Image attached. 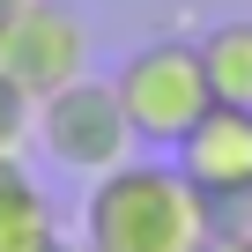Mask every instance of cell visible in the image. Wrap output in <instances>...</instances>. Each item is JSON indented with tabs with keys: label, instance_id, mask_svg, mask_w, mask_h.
I'll list each match as a JSON object with an SVG mask.
<instances>
[{
	"label": "cell",
	"instance_id": "obj_1",
	"mask_svg": "<svg viewBox=\"0 0 252 252\" xmlns=\"http://www.w3.org/2000/svg\"><path fill=\"white\" fill-rule=\"evenodd\" d=\"M215 208L178 163L126 156L104 178H89L82 200V252H208Z\"/></svg>",
	"mask_w": 252,
	"mask_h": 252
},
{
	"label": "cell",
	"instance_id": "obj_2",
	"mask_svg": "<svg viewBox=\"0 0 252 252\" xmlns=\"http://www.w3.org/2000/svg\"><path fill=\"white\" fill-rule=\"evenodd\" d=\"M126 119H134V141H156V149H178L193 126L215 111V89H208V67H200V37H149L119 60L111 74Z\"/></svg>",
	"mask_w": 252,
	"mask_h": 252
},
{
	"label": "cell",
	"instance_id": "obj_3",
	"mask_svg": "<svg viewBox=\"0 0 252 252\" xmlns=\"http://www.w3.org/2000/svg\"><path fill=\"white\" fill-rule=\"evenodd\" d=\"M60 171H82V178H104L111 163L134 156V119H126L119 89L96 82V74H74L67 89L37 96V134H30Z\"/></svg>",
	"mask_w": 252,
	"mask_h": 252
},
{
	"label": "cell",
	"instance_id": "obj_4",
	"mask_svg": "<svg viewBox=\"0 0 252 252\" xmlns=\"http://www.w3.org/2000/svg\"><path fill=\"white\" fill-rule=\"evenodd\" d=\"M0 67H8L30 96L67 89L74 74H89V30L67 0H30V8L0 30Z\"/></svg>",
	"mask_w": 252,
	"mask_h": 252
},
{
	"label": "cell",
	"instance_id": "obj_5",
	"mask_svg": "<svg viewBox=\"0 0 252 252\" xmlns=\"http://www.w3.org/2000/svg\"><path fill=\"white\" fill-rule=\"evenodd\" d=\"M171 156H178V171L200 186L208 208H222V200H252V111L215 104Z\"/></svg>",
	"mask_w": 252,
	"mask_h": 252
},
{
	"label": "cell",
	"instance_id": "obj_6",
	"mask_svg": "<svg viewBox=\"0 0 252 252\" xmlns=\"http://www.w3.org/2000/svg\"><path fill=\"white\" fill-rule=\"evenodd\" d=\"M60 215L45 186L23 171V156H0V252H60Z\"/></svg>",
	"mask_w": 252,
	"mask_h": 252
},
{
	"label": "cell",
	"instance_id": "obj_7",
	"mask_svg": "<svg viewBox=\"0 0 252 252\" xmlns=\"http://www.w3.org/2000/svg\"><path fill=\"white\" fill-rule=\"evenodd\" d=\"M200 67H208L215 104L252 111V23H215V30L200 37Z\"/></svg>",
	"mask_w": 252,
	"mask_h": 252
},
{
	"label": "cell",
	"instance_id": "obj_8",
	"mask_svg": "<svg viewBox=\"0 0 252 252\" xmlns=\"http://www.w3.org/2000/svg\"><path fill=\"white\" fill-rule=\"evenodd\" d=\"M30 134H37V96L0 67V156H23Z\"/></svg>",
	"mask_w": 252,
	"mask_h": 252
},
{
	"label": "cell",
	"instance_id": "obj_9",
	"mask_svg": "<svg viewBox=\"0 0 252 252\" xmlns=\"http://www.w3.org/2000/svg\"><path fill=\"white\" fill-rule=\"evenodd\" d=\"M208 252H252V222H215Z\"/></svg>",
	"mask_w": 252,
	"mask_h": 252
},
{
	"label": "cell",
	"instance_id": "obj_10",
	"mask_svg": "<svg viewBox=\"0 0 252 252\" xmlns=\"http://www.w3.org/2000/svg\"><path fill=\"white\" fill-rule=\"evenodd\" d=\"M23 8H30V0H0V30H8V23H15Z\"/></svg>",
	"mask_w": 252,
	"mask_h": 252
},
{
	"label": "cell",
	"instance_id": "obj_11",
	"mask_svg": "<svg viewBox=\"0 0 252 252\" xmlns=\"http://www.w3.org/2000/svg\"><path fill=\"white\" fill-rule=\"evenodd\" d=\"M60 252H74V245H60Z\"/></svg>",
	"mask_w": 252,
	"mask_h": 252
},
{
	"label": "cell",
	"instance_id": "obj_12",
	"mask_svg": "<svg viewBox=\"0 0 252 252\" xmlns=\"http://www.w3.org/2000/svg\"><path fill=\"white\" fill-rule=\"evenodd\" d=\"M74 252H82V245H74Z\"/></svg>",
	"mask_w": 252,
	"mask_h": 252
}]
</instances>
